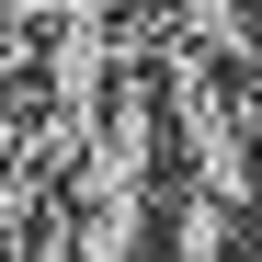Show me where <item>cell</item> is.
Returning <instances> with one entry per match:
<instances>
[{
    "label": "cell",
    "mask_w": 262,
    "mask_h": 262,
    "mask_svg": "<svg viewBox=\"0 0 262 262\" xmlns=\"http://www.w3.org/2000/svg\"><path fill=\"white\" fill-rule=\"evenodd\" d=\"M171 148H183V171H194V194L205 205H228V216H251L262 205V103L239 92L216 57H171Z\"/></svg>",
    "instance_id": "1"
},
{
    "label": "cell",
    "mask_w": 262,
    "mask_h": 262,
    "mask_svg": "<svg viewBox=\"0 0 262 262\" xmlns=\"http://www.w3.org/2000/svg\"><path fill=\"white\" fill-rule=\"evenodd\" d=\"M160 12H171V34H183L194 57H216V69L251 57V0H160Z\"/></svg>",
    "instance_id": "2"
},
{
    "label": "cell",
    "mask_w": 262,
    "mask_h": 262,
    "mask_svg": "<svg viewBox=\"0 0 262 262\" xmlns=\"http://www.w3.org/2000/svg\"><path fill=\"white\" fill-rule=\"evenodd\" d=\"M228 239H239V216L205 205V194H183V216H171V262H239Z\"/></svg>",
    "instance_id": "3"
},
{
    "label": "cell",
    "mask_w": 262,
    "mask_h": 262,
    "mask_svg": "<svg viewBox=\"0 0 262 262\" xmlns=\"http://www.w3.org/2000/svg\"><path fill=\"white\" fill-rule=\"evenodd\" d=\"M251 34H262V0H251Z\"/></svg>",
    "instance_id": "4"
}]
</instances>
